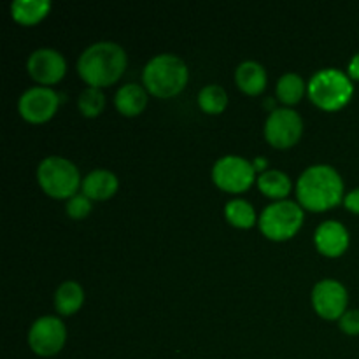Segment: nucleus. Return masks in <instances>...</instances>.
Returning <instances> with one entry per match:
<instances>
[{
	"label": "nucleus",
	"mask_w": 359,
	"mask_h": 359,
	"mask_svg": "<svg viewBox=\"0 0 359 359\" xmlns=\"http://www.w3.org/2000/svg\"><path fill=\"white\" fill-rule=\"evenodd\" d=\"M84 302V290L77 280H63L55 291V307L60 314H76Z\"/></svg>",
	"instance_id": "18"
},
{
	"label": "nucleus",
	"mask_w": 359,
	"mask_h": 359,
	"mask_svg": "<svg viewBox=\"0 0 359 359\" xmlns=\"http://www.w3.org/2000/svg\"><path fill=\"white\" fill-rule=\"evenodd\" d=\"M309 98L325 111H337L351 100L354 93L353 79L344 70L325 67L312 74L307 84Z\"/></svg>",
	"instance_id": "4"
},
{
	"label": "nucleus",
	"mask_w": 359,
	"mask_h": 359,
	"mask_svg": "<svg viewBox=\"0 0 359 359\" xmlns=\"http://www.w3.org/2000/svg\"><path fill=\"white\" fill-rule=\"evenodd\" d=\"M339 326L347 335H359V311L358 309H347L339 319Z\"/></svg>",
	"instance_id": "25"
},
{
	"label": "nucleus",
	"mask_w": 359,
	"mask_h": 359,
	"mask_svg": "<svg viewBox=\"0 0 359 359\" xmlns=\"http://www.w3.org/2000/svg\"><path fill=\"white\" fill-rule=\"evenodd\" d=\"M49 9V0H14L11 4V16L21 25H35L46 18Z\"/></svg>",
	"instance_id": "19"
},
{
	"label": "nucleus",
	"mask_w": 359,
	"mask_h": 359,
	"mask_svg": "<svg viewBox=\"0 0 359 359\" xmlns=\"http://www.w3.org/2000/svg\"><path fill=\"white\" fill-rule=\"evenodd\" d=\"M60 105V95L51 86H30L21 93L18 111L27 121L44 123L55 116Z\"/></svg>",
	"instance_id": "10"
},
{
	"label": "nucleus",
	"mask_w": 359,
	"mask_h": 359,
	"mask_svg": "<svg viewBox=\"0 0 359 359\" xmlns=\"http://www.w3.org/2000/svg\"><path fill=\"white\" fill-rule=\"evenodd\" d=\"M305 90H307V84H305L304 77L297 72H286L277 79V98L287 105H293L297 102H300Z\"/></svg>",
	"instance_id": "20"
},
{
	"label": "nucleus",
	"mask_w": 359,
	"mask_h": 359,
	"mask_svg": "<svg viewBox=\"0 0 359 359\" xmlns=\"http://www.w3.org/2000/svg\"><path fill=\"white\" fill-rule=\"evenodd\" d=\"M228 104V95L221 84H205L198 93V105L209 114H219Z\"/></svg>",
	"instance_id": "22"
},
{
	"label": "nucleus",
	"mask_w": 359,
	"mask_h": 359,
	"mask_svg": "<svg viewBox=\"0 0 359 359\" xmlns=\"http://www.w3.org/2000/svg\"><path fill=\"white\" fill-rule=\"evenodd\" d=\"M188 77V65L174 53H160L153 56L142 70L144 86L158 98H170L177 95L186 86Z\"/></svg>",
	"instance_id": "3"
},
{
	"label": "nucleus",
	"mask_w": 359,
	"mask_h": 359,
	"mask_svg": "<svg viewBox=\"0 0 359 359\" xmlns=\"http://www.w3.org/2000/svg\"><path fill=\"white\" fill-rule=\"evenodd\" d=\"M224 216L233 226L251 228L256 221L255 207L244 198H231L224 205Z\"/></svg>",
	"instance_id": "21"
},
{
	"label": "nucleus",
	"mask_w": 359,
	"mask_h": 359,
	"mask_svg": "<svg viewBox=\"0 0 359 359\" xmlns=\"http://www.w3.org/2000/svg\"><path fill=\"white\" fill-rule=\"evenodd\" d=\"M37 181L41 188L53 198H67L76 195L81 186V172L69 158L49 154L42 158L37 167Z\"/></svg>",
	"instance_id": "5"
},
{
	"label": "nucleus",
	"mask_w": 359,
	"mask_h": 359,
	"mask_svg": "<svg viewBox=\"0 0 359 359\" xmlns=\"http://www.w3.org/2000/svg\"><path fill=\"white\" fill-rule=\"evenodd\" d=\"M128 56L121 44L114 41H98L84 48L77 60V72L88 86L102 88L116 83L123 76Z\"/></svg>",
	"instance_id": "1"
},
{
	"label": "nucleus",
	"mask_w": 359,
	"mask_h": 359,
	"mask_svg": "<svg viewBox=\"0 0 359 359\" xmlns=\"http://www.w3.org/2000/svg\"><path fill=\"white\" fill-rule=\"evenodd\" d=\"M252 163H255V167L259 168V170H263V172L266 170V160H263V158H256Z\"/></svg>",
	"instance_id": "28"
},
{
	"label": "nucleus",
	"mask_w": 359,
	"mask_h": 359,
	"mask_svg": "<svg viewBox=\"0 0 359 359\" xmlns=\"http://www.w3.org/2000/svg\"><path fill=\"white\" fill-rule=\"evenodd\" d=\"M304 132V119L294 109H272L265 121V139L273 147H291L300 140Z\"/></svg>",
	"instance_id": "9"
},
{
	"label": "nucleus",
	"mask_w": 359,
	"mask_h": 359,
	"mask_svg": "<svg viewBox=\"0 0 359 359\" xmlns=\"http://www.w3.org/2000/svg\"><path fill=\"white\" fill-rule=\"evenodd\" d=\"M256 182H258V188L262 189V193H265L276 202L277 200H286V196L293 189L290 175L283 170H277V168H266L265 172L258 175Z\"/></svg>",
	"instance_id": "17"
},
{
	"label": "nucleus",
	"mask_w": 359,
	"mask_h": 359,
	"mask_svg": "<svg viewBox=\"0 0 359 359\" xmlns=\"http://www.w3.org/2000/svg\"><path fill=\"white\" fill-rule=\"evenodd\" d=\"M347 74L351 76V79H359V53L349 60V65H347Z\"/></svg>",
	"instance_id": "27"
},
{
	"label": "nucleus",
	"mask_w": 359,
	"mask_h": 359,
	"mask_svg": "<svg viewBox=\"0 0 359 359\" xmlns=\"http://www.w3.org/2000/svg\"><path fill=\"white\" fill-rule=\"evenodd\" d=\"M27 70L42 86L55 84L65 76L67 62L65 56L55 48H39L30 53L27 60Z\"/></svg>",
	"instance_id": "12"
},
{
	"label": "nucleus",
	"mask_w": 359,
	"mask_h": 359,
	"mask_svg": "<svg viewBox=\"0 0 359 359\" xmlns=\"http://www.w3.org/2000/svg\"><path fill=\"white\" fill-rule=\"evenodd\" d=\"M67 328L56 316H41L28 330V346L37 356H55L63 349Z\"/></svg>",
	"instance_id": "8"
},
{
	"label": "nucleus",
	"mask_w": 359,
	"mask_h": 359,
	"mask_svg": "<svg viewBox=\"0 0 359 359\" xmlns=\"http://www.w3.org/2000/svg\"><path fill=\"white\" fill-rule=\"evenodd\" d=\"M304 223V209L293 200H277L269 203L259 214V230L266 238L286 241L300 230Z\"/></svg>",
	"instance_id": "6"
},
{
	"label": "nucleus",
	"mask_w": 359,
	"mask_h": 359,
	"mask_svg": "<svg viewBox=\"0 0 359 359\" xmlns=\"http://www.w3.org/2000/svg\"><path fill=\"white\" fill-rule=\"evenodd\" d=\"M77 107H79L81 114L88 116V118H95V116L100 114L105 107V95L102 88H84L77 98Z\"/></svg>",
	"instance_id": "23"
},
{
	"label": "nucleus",
	"mask_w": 359,
	"mask_h": 359,
	"mask_svg": "<svg viewBox=\"0 0 359 359\" xmlns=\"http://www.w3.org/2000/svg\"><path fill=\"white\" fill-rule=\"evenodd\" d=\"M344 203H346V207L351 212L359 214V188L351 189V191L344 196Z\"/></svg>",
	"instance_id": "26"
},
{
	"label": "nucleus",
	"mask_w": 359,
	"mask_h": 359,
	"mask_svg": "<svg viewBox=\"0 0 359 359\" xmlns=\"http://www.w3.org/2000/svg\"><path fill=\"white\" fill-rule=\"evenodd\" d=\"M298 202L309 210H326L344 198V179L335 167L316 163L305 168L297 181Z\"/></svg>",
	"instance_id": "2"
},
{
	"label": "nucleus",
	"mask_w": 359,
	"mask_h": 359,
	"mask_svg": "<svg viewBox=\"0 0 359 359\" xmlns=\"http://www.w3.org/2000/svg\"><path fill=\"white\" fill-rule=\"evenodd\" d=\"M114 104L123 116H137L147 104V90L139 83H126L116 91Z\"/></svg>",
	"instance_id": "16"
},
{
	"label": "nucleus",
	"mask_w": 359,
	"mask_h": 359,
	"mask_svg": "<svg viewBox=\"0 0 359 359\" xmlns=\"http://www.w3.org/2000/svg\"><path fill=\"white\" fill-rule=\"evenodd\" d=\"M349 230L337 219H326L316 228L314 244L319 252L330 258L344 255L349 248Z\"/></svg>",
	"instance_id": "13"
},
{
	"label": "nucleus",
	"mask_w": 359,
	"mask_h": 359,
	"mask_svg": "<svg viewBox=\"0 0 359 359\" xmlns=\"http://www.w3.org/2000/svg\"><path fill=\"white\" fill-rule=\"evenodd\" d=\"M118 175L109 168H93L84 175L81 189L90 200H107L118 189Z\"/></svg>",
	"instance_id": "14"
},
{
	"label": "nucleus",
	"mask_w": 359,
	"mask_h": 359,
	"mask_svg": "<svg viewBox=\"0 0 359 359\" xmlns=\"http://www.w3.org/2000/svg\"><path fill=\"white\" fill-rule=\"evenodd\" d=\"M65 209L70 217L81 219V217H86L91 212V200L84 193H76V195L67 200Z\"/></svg>",
	"instance_id": "24"
},
{
	"label": "nucleus",
	"mask_w": 359,
	"mask_h": 359,
	"mask_svg": "<svg viewBox=\"0 0 359 359\" xmlns=\"http://www.w3.org/2000/svg\"><path fill=\"white\" fill-rule=\"evenodd\" d=\"M312 305L316 312L325 319H340V316L347 311L346 286L337 279H323L312 287Z\"/></svg>",
	"instance_id": "11"
},
{
	"label": "nucleus",
	"mask_w": 359,
	"mask_h": 359,
	"mask_svg": "<svg viewBox=\"0 0 359 359\" xmlns=\"http://www.w3.org/2000/svg\"><path fill=\"white\" fill-rule=\"evenodd\" d=\"M256 179V167L248 158L238 154H224L212 167V181L230 193L245 191Z\"/></svg>",
	"instance_id": "7"
},
{
	"label": "nucleus",
	"mask_w": 359,
	"mask_h": 359,
	"mask_svg": "<svg viewBox=\"0 0 359 359\" xmlns=\"http://www.w3.org/2000/svg\"><path fill=\"white\" fill-rule=\"evenodd\" d=\"M266 70L256 60H244L235 69V83L244 93L258 95L266 86Z\"/></svg>",
	"instance_id": "15"
}]
</instances>
